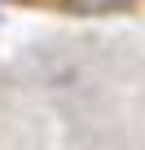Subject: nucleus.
I'll list each match as a JSON object with an SVG mask.
<instances>
[{
    "instance_id": "nucleus-1",
    "label": "nucleus",
    "mask_w": 145,
    "mask_h": 150,
    "mask_svg": "<svg viewBox=\"0 0 145 150\" xmlns=\"http://www.w3.org/2000/svg\"><path fill=\"white\" fill-rule=\"evenodd\" d=\"M132 5L136 0H66V9L79 13V18H106V13H123Z\"/></svg>"
}]
</instances>
